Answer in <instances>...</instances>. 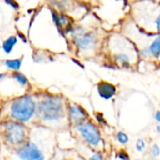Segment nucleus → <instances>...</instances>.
<instances>
[{"mask_svg":"<svg viewBox=\"0 0 160 160\" xmlns=\"http://www.w3.org/2000/svg\"><path fill=\"white\" fill-rule=\"evenodd\" d=\"M36 111L43 121L57 122L64 117V100L59 97H48L38 102Z\"/></svg>","mask_w":160,"mask_h":160,"instance_id":"1","label":"nucleus"},{"mask_svg":"<svg viewBox=\"0 0 160 160\" xmlns=\"http://www.w3.org/2000/svg\"><path fill=\"white\" fill-rule=\"evenodd\" d=\"M36 112V103L31 96L25 95L15 98L9 106L11 118L20 123L31 120Z\"/></svg>","mask_w":160,"mask_h":160,"instance_id":"2","label":"nucleus"},{"mask_svg":"<svg viewBox=\"0 0 160 160\" xmlns=\"http://www.w3.org/2000/svg\"><path fill=\"white\" fill-rule=\"evenodd\" d=\"M3 136L6 142L12 146H22L27 140V128L22 123L10 121L3 125Z\"/></svg>","mask_w":160,"mask_h":160,"instance_id":"3","label":"nucleus"},{"mask_svg":"<svg viewBox=\"0 0 160 160\" xmlns=\"http://www.w3.org/2000/svg\"><path fill=\"white\" fill-rule=\"evenodd\" d=\"M76 130L79 132L82 140L93 147H98L101 142V135L96 125L89 121H83L76 125Z\"/></svg>","mask_w":160,"mask_h":160,"instance_id":"4","label":"nucleus"},{"mask_svg":"<svg viewBox=\"0 0 160 160\" xmlns=\"http://www.w3.org/2000/svg\"><path fill=\"white\" fill-rule=\"evenodd\" d=\"M72 37L77 48L84 52L95 50L98 43V36L92 31L84 32L83 30H82L81 32H78L76 29H74Z\"/></svg>","mask_w":160,"mask_h":160,"instance_id":"5","label":"nucleus"},{"mask_svg":"<svg viewBox=\"0 0 160 160\" xmlns=\"http://www.w3.org/2000/svg\"><path fill=\"white\" fill-rule=\"evenodd\" d=\"M22 160H45V156L40 148L34 142H29L22 145L16 152Z\"/></svg>","mask_w":160,"mask_h":160,"instance_id":"6","label":"nucleus"},{"mask_svg":"<svg viewBox=\"0 0 160 160\" xmlns=\"http://www.w3.org/2000/svg\"><path fill=\"white\" fill-rule=\"evenodd\" d=\"M68 114H69V119L72 123L74 124H79L83 121H86L88 118L87 112L79 105L77 104H71L69 105L68 108Z\"/></svg>","mask_w":160,"mask_h":160,"instance_id":"7","label":"nucleus"},{"mask_svg":"<svg viewBox=\"0 0 160 160\" xmlns=\"http://www.w3.org/2000/svg\"><path fill=\"white\" fill-rule=\"evenodd\" d=\"M97 88H98V93L99 97L106 100H109L113 96H115L116 91H117L115 85H113L111 82H105V81L99 82L97 85Z\"/></svg>","mask_w":160,"mask_h":160,"instance_id":"8","label":"nucleus"},{"mask_svg":"<svg viewBox=\"0 0 160 160\" xmlns=\"http://www.w3.org/2000/svg\"><path fill=\"white\" fill-rule=\"evenodd\" d=\"M147 52L149 56H152L156 59H158L160 55V38L158 35L156 37V38L150 43L149 46L146 47Z\"/></svg>","mask_w":160,"mask_h":160,"instance_id":"9","label":"nucleus"},{"mask_svg":"<svg viewBox=\"0 0 160 160\" xmlns=\"http://www.w3.org/2000/svg\"><path fill=\"white\" fill-rule=\"evenodd\" d=\"M18 42V38L16 36H9L2 43V50L6 54H9L11 53V52L13 51L14 47L16 46Z\"/></svg>","mask_w":160,"mask_h":160,"instance_id":"10","label":"nucleus"},{"mask_svg":"<svg viewBox=\"0 0 160 160\" xmlns=\"http://www.w3.org/2000/svg\"><path fill=\"white\" fill-rule=\"evenodd\" d=\"M113 61L116 64L121 65L122 67H125V68L130 67V57L128 53H126L124 52H116L113 55Z\"/></svg>","mask_w":160,"mask_h":160,"instance_id":"11","label":"nucleus"},{"mask_svg":"<svg viewBox=\"0 0 160 160\" xmlns=\"http://www.w3.org/2000/svg\"><path fill=\"white\" fill-rule=\"evenodd\" d=\"M4 65L11 70L19 71V69L22 67V59L21 58H19V59H7V60H5Z\"/></svg>","mask_w":160,"mask_h":160,"instance_id":"12","label":"nucleus"},{"mask_svg":"<svg viewBox=\"0 0 160 160\" xmlns=\"http://www.w3.org/2000/svg\"><path fill=\"white\" fill-rule=\"evenodd\" d=\"M70 23V19L66 14H60L57 16V28H66Z\"/></svg>","mask_w":160,"mask_h":160,"instance_id":"13","label":"nucleus"},{"mask_svg":"<svg viewBox=\"0 0 160 160\" xmlns=\"http://www.w3.org/2000/svg\"><path fill=\"white\" fill-rule=\"evenodd\" d=\"M12 78H13L19 84H21L22 86H25V85L28 84V80H27V78H26L22 73H21V72H19V71H14L13 74H12Z\"/></svg>","mask_w":160,"mask_h":160,"instance_id":"14","label":"nucleus"},{"mask_svg":"<svg viewBox=\"0 0 160 160\" xmlns=\"http://www.w3.org/2000/svg\"><path fill=\"white\" fill-rule=\"evenodd\" d=\"M116 139H117L118 142L121 143V144H123V145H124V144H127V143L128 142V140H129L128 136L125 132H123V131H119V132L117 133Z\"/></svg>","mask_w":160,"mask_h":160,"instance_id":"15","label":"nucleus"},{"mask_svg":"<svg viewBox=\"0 0 160 160\" xmlns=\"http://www.w3.org/2000/svg\"><path fill=\"white\" fill-rule=\"evenodd\" d=\"M5 3L15 10H18L20 8V5L16 0H5Z\"/></svg>","mask_w":160,"mask_h":160,"instance_id":"16","label":"nucleus"},{"mask_svg":"<svg viewBox=\"0 0 160 160\" xmlns=\"http://www.w3.org/2000/svg\"><path fill=\"white\" fill-rule=\"evenodd\" d=\"M145 148V142L142 139H139L136 142V150L139 152H142Z\"/></svg>","mask_w":160,"mask_h":160,"instance_id":"17","label":"nucleus"},{"mask_svg":"<svg viewBox=\"0 0 160 160\" xmlns=\"http://www.w3.org/2000/svg\"><path fill=\"white\" fill-rule=\"evenodd\" d=\"M117 157H118V158L121 160H128L129 159V157H128V153L126 152V151H120V152H118V154H117Z\"/></svg>","mask_w":160,"mask_h":160,"instance_id":"18","label":"nucleus"},{"mask_svg":"<svg viewBox=\"0 0 160 160\" xmlns=\"http://www.w3.org/2000/svg\"><path fill=\"white\" fill-rule=\"evenodd\" d=\"M151 153H152V155H153V156H155V157H158V156H159V153H160V150H159V147H158V145H157V144H154V145L151 147Z\"/></svg>","mask_w":160,"mask_h":160,"instance_id":"19","label":"nucleus"},{"mask_svg":"<svg viewBox=\"0 0 160 160\" xmlns=\"http://www.w3.org/2000/svg\"><path fill=\"white\" fill-rule=\"evenodd\" d=\"M88 160H104V158H103V157H102L101 154L97 153V154H94L93 156H91L90 158Z\"/></svg>","mask_w":160,"mask_h":160,"instance_id":"20","label":"nucleus"},{"mask_svg":"<svg viewBox=\"0 0 160 160\" xmlns=\"http://www.w3.org/2000/svg\"><path fill=\"white\" fill-rule=\"evenodd\" d=\"M18 37H19V38H21V39L22 40L23 43H26V42H27V40H26L24 35H22V34H21V33H18Z\"/></svg>","mask_w":160,"mask_h":160,"instance_id":"21","label":"nucleus"},{"mask_svg":"<svg viewBox=\"0 0 160 160\" xmlns=\"http://www.w3.org/2000/svg\"><path fill=\"white\" fill-rule=\"evenodd\" d=\"M155 118H156V121H157V122H160V111H158V112H156Z\"/></svg>","mask_w":160,"mask_h":160,"instance_id":"22","label":"nucleus"},{"mask_svg":"<svg viewBox=\"0 0 160 160\" xmlns=\"http://www.w3.org/2000/svg\"><path fill=\"white\" fill-rule=\"evenodd\" d=\"M6 76H7V74H6V73H0V81L4 80V79L6 78Z\"/></svg>","mask_w":160,"mask_h":160,"instance_id":"23","label":"nucleus"},{"mask_svg":"<svg viewBox=\"0 0 160 160\" xmlns=\"http://www.w3.org/2000/svg\"><path fill=\"white\" fill-rule=\"evenodd\" d=\"M65 160H70V159H65Z\"/></svg>","mask_w":160,"mask_h":160,"instance_id":"24","label":"nucleus"}]
</instances>
